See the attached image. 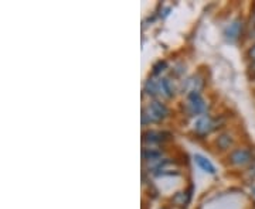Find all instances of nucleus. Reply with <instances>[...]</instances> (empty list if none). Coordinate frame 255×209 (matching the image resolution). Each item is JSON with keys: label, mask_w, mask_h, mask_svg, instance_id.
I'll list each match as a JSON object with an SVG mask.
<instances>
[{"label": "nucleus", "mask_w": 255, "mask_h": 209, "mask_svg": "<svg viewBox=\"0 0 255 209\" xmlns=\"http://www.w3.org/2000/svg\"><path fill=\"white\" fill-rule=\"evenodd\" d=\"M160 155H162V153L159 150L153 148V147L152 148H143V151H142V157H143L145 161L157 160V158H160Z\"/></svg>", "instance_id": "13"}, {"label": "nucleus", "mask_w": 255, "mask_h": 209, "mask_svg": "<svg viewBox=\"0 0 255 209\" xmlns=\"http://www.w3.org/2000/svg\"><path fill=\"white\" fill-rule=\"evenodd\" d=\"M166 68H167V63H166L164 60L163 61H162V60H160V61H157V63L153 65V68H152V70H153V75L156 76V75L162 73Z\"/></svg>", "instance_id": "14"}, {"label": "nucleus", "mask_w": 255, "mask_h": 209, "mask_svg": "<svg viewBox=\"0 0 255 209\" xmlns=\"http://www.w3.org/2000/svg\"><path fill=\"white\" fill-rule=\"evenodd\" d=\"M250 174H251V177H255V165L250 170Z\"/></svg>", "instance_id": "16"}, {"label": "nucleus", "mask_w": 255, "mask_h": 209, "mask_svg": "<svg viewBox=\"0 0 255 209\" xmlns=\"http://www.w3.org/2000/svg\"><path fill=\"white\" fill-rule=\"evenodd\" d=\"M194 161H196V164L200 167L204 173L211 174V175H214V174H216V167H214V165L211 164V161H210V160H207L204 155L196 154L194 155Z\"/></svg>", "instance_id": "11"}, {"label": "nucleus", "mask_w": 255, "mask_h": 209, "mask_svg": "<svg viewBox=\"0 0 255 209\" xmlns=\"http://www.w3.org/2000/svg\"><path fill=\"white\" fill-rule=\"evenodd\" d=\"M143 92H146L149 96H159V79H155V78L147 79Z\"/></svg>", "instance_id": "12"}, {"label": "nucleus", "mask_w": 255, "mask_h": 209, "mask_svg": "<svg viewBox=\"0 0 255 209\" xmlns=\"http://www.w3.org/2000/svg\"><path fill=\"white\" fill-rule=\"evenodd\" d=\"M191 192H193V187H190L189 190H184V191L174 194V197L172 198V204L176 205L177 208L186 209L191 201Z\"/></svg>", "instance_id": "9"}, {"label": "nucleus", "mask_w": 255, "mask_h": 209, "mask_svg": "<svg viewBox=\"0 0 255 209\" xmlns=\"http://www.w3.org/2000/svg\"><path fill=\"white\" fill-rule=\"evenodd\" d=\"M203 88H204V79L197 73V75H193L184 81L182 89L183 93L186 92V95H189L191 92H201Z\"/></svg>", "instance_id": "7"}, {"label": "nucleus", "mask_w": 255, "mask_h": 209, "mask_svg": "<svg viewBox=\"0 0 255 209\" xmlns=\"http://www.w3.org/2000/svg\"><path fill=\"white\" fill-rule=\"evenodd\" d=\"M254 81H255V79H254Z\"/></svg>", "instance_id": "19"}, {"label": "nucleus", "mask_w": 255, "mask_h": 209, "mask_svg": "<svg viewBox=\"0 0 255 209\" xmlns=\"http://www.w3.org/2000/svg\"><path fill=\"white\" fill-rule=\"evenodd\" d=\"M160 209H166V208H160Z\"/></svg>", "instance_id": "18"}, {"label": "nucleus", "mask_w": 255, "mask_h": 209, "mask_svg": "<svg viewBox=\"0 0 255 209\" xmlns=\"http://www.w3.org/2000/svg\"><path fill=\"white\" fill-rule=\"evenodd\" d=\"M234 143H236V139H234V136L231 133H221L216 139V141H214V144H216V147L219 148L220 151H227V150H230L234 145Z\"/></svg>", "instance_id": "10"}, {"label": "nucleus", "mask_w": 255, "mask_h": 209, "mask_svg": "<svg viewBox=\"0 0 255 209\" xmlns=\"http://www.w3.org/2000/svg\"><path fill=\"white\" fill-rule=\"evenodd\" d=\"M169 113L170 110L163 102L155 100L142 109V125L146 126L147 123H160L169 116Z\"/></svg>", "instance_id": "1"}, {"label": "nucleus", "mask_w": 255, "mask_h": 209, "mask_svg": "<svg viewBox=\"0 0 255 209\" xmlns=\"http://www.w3.org/2000/svg\"><path fill=\"white\" fill-rule=\"evenodd\" d=\"M184 106H186V112L190 116H203L209 109V105L201 96L200 92H191L189 95H186Z\"/></svg>", "instance_id": "2"}, {"label": "nucleus", "mask_w": 255, "mask_h": 209, "mask_svg": "<svg viewBox=\"0 0 255 209\" xmlns=\"http://www.w3.org/2000/svg\"><path fill=\"white\" fill-rule=\"evenodd\" d=\"M228 164L234 165V167H244L254 161V153L253 150L247 148V147H238L234 148L227 157Z\"/></svg>", "instance_id": "4"}, {"label": "nucleus", "mask_w": 255, "mask_h": 209, "mask_svg": "<svg viewBox=\"0 0 255 209\" xmlns=\"http://www.w3.org/2000/svg\"><path fill=\"white\" fill-rule=\"evenodd\" d=\"M176 93L173 81L170 78H162L159 79V96H163L166 99H172Z\"/></svg>", "instance_id": "8"}, {"label": "nucleus", "mask_w": 255, "mask_h": 209, "mask_svg": "<svg viewBox=\"0 0 255 209\" xmlns=\"http://www.w3.org/2000/svg\"><path fill=\"white\" fill-rule=\"evenodd\" d=\"M247 58L251 61V63H255V44L248 48V51H247Z\"/></svg>", "instance_id": "15"}, {"label": "nucleus", "mask_w": 255, "mask_h": 209, "mask_svg": "<svg viewBox=\"0 0 255 209\" xmlns=\"http://www.w3.org/2000/svg\"><path fill=\"white\" fill-rule=\"evenodd\" d=\"M243 30H244V23L241 18H236L228 24L224 30V36L230 43H236L240 37L243 36Z\"/></svg>", "instance_id": "6"}, {"label": "nucleus", "mask_w": 255, "mask_h": 209, "mask_svg": "<svg viewBox=\"0 0 255 209\" xmlns=\"http://www.w3.org/2000/svg\"><path fill=\"white\" fill-rule=\"evenodd\" d=\"M170 139H172V135L169 132H163V130H147V132H143V135H142V141L150 147L163 144Z\"/></svg>", "instance_id": "5"}, {"label": "nucleus", "mask_w": 255, "mask_h": 209, "mask_svg": "<svg viewBox=\"0 0 255 209\" xmlns=\"http://www.w3.org/2000/svg\"><path fill=\"white\" fill-rule=\"evenodd\" d=\"M220 125H221L220 119L213 118L210 115H203V116H199L197 120L194 122V132L201 137L207 136L216 129H219Z\"/></svg>", "instance_id": "3"}, {"label": "nucleus", "mask_w": 255, "mask_h": 209, "mask_svg": "<svg viewBox=\"0 0 255 209\" xmlns=\"http://www.w3.org/2000/svg\"><path fill=\"white\" fill-rule=\"evenodd\" d=\"M254 197H255V188H254Z\"/></svg>", "instance_id": "17"}]
</instances>
